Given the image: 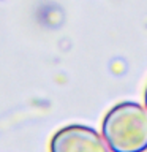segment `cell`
Segmentation results:
<instances>
[{"mask_svg":"<svg viewBox=\"0 0 147 152\" xmlns=\"http://www.w3.org/2000/svg\"><path fill=\"white\" fill-rule=\"evenodd\" d=\"M101 132L112 152H146L147 111L135 102L119 103L104 116Z\"/></svg>","mask_w":147,"mask_h":152,"instance_id":"6da1fadb","label":"cell"},{"mask_svg":"<svg viewBox=\"0 0 147 152\" xmlns=\"http://www.w3.org/2000/svg\"><path fill=\"white\" fill-rule=\"evenodd\" d=\"M144 102H146V106H147V87H146V92H144Z\"/></svg>","mask_w":147,"mask_h":152,"instance_id":"3957f363","label":"cell"},{"mask_svg":"<svg viewBox=\"0 0 147 152\" xmlns=\"http://www.w3.org/2000/svg\"><path fill=\"white\" fill-rule=\"evenodd\" d=\"M51 152H109L97 130L79 124L66 125L52 136Z\"/></svg>","mask_w":147,"mask_h":152,"instance_id":"7a4b0ae2","label":"cell"}]
</instances>
